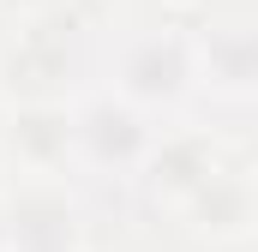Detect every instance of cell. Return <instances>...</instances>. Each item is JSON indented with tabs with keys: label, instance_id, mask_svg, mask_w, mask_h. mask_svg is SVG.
<instances>
[{
	"label": "cell",
	"instance_id": "cell-1",
	"mask_svg": "<svg viewBox=\"0 0 258 252\" xmlns=\"http://www.w3.org/2000/svg\"><path fill=\"white\" fill-rule=\"evenodd\" d=\"M96 84L150 120L198 114V48L192 24L150 18V12H108L96 24Z\"/></svg>",
	"mask_w": 258,
	"mask_h": 252
},
{
	"label": "cell",
	"instance_id": "cell-2",
	"mask_svg": "<svg viewBox=\"0 0 258 252\" xmlns=\"http://www.w3.org/2000/svg\"><path fill=\"white\" fill-rule=\"evenodd\" d=\"M96 12L66 0L0 30V102L6 96H78L96 84Z\"/></svg>",
	"mask_w": 258,
	"mask_h": 252
},
{
	"label": "cell",
	"instance_id": "cell-3",
	"mask_svg": "<svg viewBox=\"0 0 258 252\" xmlns=\"http://www.w3.org/2000/svg\"><path fill=\"white\" fill-rule=\"evenodd\" d=\"M168 120H150L144 108L120 102L102 84H84L72 96V180L84 198H126L156 132Z\"/></svg>",
	"mask_w": 258,
	"mask_h": 252
},
{
	"label": "cell",
	"instance_id": "cell-4",
	"mask_svg": "<svg viewBox=\"0 0 258 252\" xmlns=\"http://www.w3.org/2000/svg\"><path fill=\"white\" fill-rule=\"evenodd\" d=\"M0 180L6 186H78L72 180V96L0 102Z\"/></svg>",
	"mask_w": 258,
	"mask_h": 252
},
{
	"label": "cell",
	"instance_id": "cell-5",
	"mask_svg": "<svg viewBox=\"0 0 258 252\" xmlns=\"http://www.w3.org/2000/svg\"><path fill=\"white\" fill-rule=\"evenodd\" d=\"M192 48H198V114L234 126L252 108V90H258V36L246 0L204 12L192 24Z\"/></svg>",
	"mask_w": 258,
	"mask_h": 252
},
{
	"label": "cell",
	"instance_id": "cell-6",
	"mask_svg": "<svg viewBox=\"0 0 258 252\" xmlns=\"http://www.w3.org/2000/svg\"><path fill=\"white\" fill-rule=\"evenodd\" d=\"M0 210H6V252H90V198L78 186H6L0 180Z\"/></svg>",
	"mask_w": 258,
	"mask_h": 252
},
{
	"label": "cell",
	"instance_id": "cell-7",
	"mask_svg": "<svg viewBox=\"0 0 258 252\" xmlns=\"http://www.w3.org/2000/svg\"><path fill=\"white\" fill-rule=\"evenodd\" d=\"M252 156H234L222 174H210L204 186L174 210V216H162V222H174L192 246L204 252H246L252 246Z\"/></svg>",
	"mask_w": 258,
	"mask_h": 252
},
{
	"label": "cell",
	"instance_id": "cell-8",
	"mask_svg": "<svg viewBox=\"0 0 258 252\" xmlns=\"http://www.w3.org/2000/svg\"><path fill=\"white\" fill-rule=\"evenodd\" d=\"M228 0H132L126 12H150V18H174V24H198L204 12H216Z\"/></svg>",
	"mask_w": 258,
	"mask_h": 252
},
{
	"label": "cell",
	"instance_id": "cell-9",
	"mask_svg": "<svg viewBox=\"0 0 258 252\" xmlns=\"http://www.w3.org/2000/svg\"><path fill=\"white\" fill-rule=\"evenodd\" d=\"M66 0H0V30L6 24H24V18H36V12H54Z\"/></svg>",
	"mask_w": 258,
	"mask_h": 252
}]
</instances>
